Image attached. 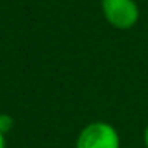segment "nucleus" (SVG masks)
Here are the masks:
<instances>
[{"instance_id":"f257e3e1","label":"nucleus","mask_w":148,"mask_h":148,"mask_svg":"<svg viewBox=\"0 0 148 148\" xmlns=\"http://www.w3.org/2000/svg\"><path fill=\"white\" fill-rule=\"evenodd\" d=\"M75 148H120V134L110 122L96 120L82 127Z\"/></svg>"},{"instance_id":"f03ea898","label":"nucleus","mask_w":148,"mask_h":148,"mask_svg":"<svg viewBox=\"0 0 148 148\" xmlns=\"http://www.w3.org/2000/svg\"><path fill=\"white\" fill-rule=\"evenodd\" d=\"M101 11L106 21L119 30H129L139 19V7L134 0H101Z\"/></svg>"},{"instance_id":"7ed1b4c3","label":"nucleus","mask_w":148,"mask_h":148,"mask_svg":"<svg viewBox=\"0 0 148 148\" xmlns=\"http://www.w3.org/2000/svg\"><path fill=\"white\" fill-rule=\"evenodd\" d=\"M12 124H14V120H12L11 115H7V113H0V132H2V134L9 132V131L12 129Z\"/></svg>"},{"instance_id":"20e7f679","label":"nucleus","mask_w":148,"mask_h":148,"mask_svg":"<svg viewBox=\"0 0 148 148\" xmlns=\"http://www.w3.org/2000/svg\"><path fill=\"white\" fill-rule=\"evenodd\" d=\"M143 143H145V148H148V124L143 129Z\"/></svg>"},{"instance_id":"39448f33","label":"nucleus","mask_w":148,"mask_h":148,"mask_svg":"<svg viewBox=\"0 0 148 148\" xmlns=\"http://www.w3.org/2000/svg\"><path fill=\"white\" fill-rule=\"evenodd\" d=\"M0 148H5V134L0 132Z\"/></svg>"}]
</instances>
